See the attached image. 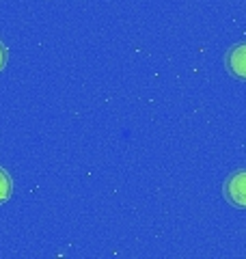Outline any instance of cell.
<instances>
[{
	"label": "cell",
	"instance_id": "cell-1",
	"mask_svg": "<svg viewBox=\"0 0 246 259\" xmlns=\"http://www.w3.org/2000/svg\"><path fill=\"white\" fill-rule=\"evenodd\" d=\"M225 197L235 207L246 209V168L229 175V180L225 182Z\"/></svg>",
	"mask_w": 246,
	"mask_h": 259
},
{
	"label": "cell",
	"instance_id": "cell-2",
	"mask_svg": "<svg viewBox=\"0 0 246 259\" xmlns=\"http://www.w3.org/2000/svg\"><path fill=\"white\" fill-rule=\"evenodd\" d=\"M227 69L237 80H246V44H237L227 52Z\"/></svg>",
	"mask_w": 246,
	"mask_h": 259
},
{
	"label": "cell",
	"instance_id": "cell-3",
	"mask_svg": "<svg viewBox=\"0 0 246 259\" xmlns=\"http://www.w3.org/2000/svg\"><path fill=\"white\" fill-rule=\"evenodd\" d=\"M11 197V177L7 175V171L0 168V203H5Z\"/></svg>",
	"mask_w": 246,
	"mask_h": 259
},
{
	"label": "cell",
	"instance_id": "cell-4",
	"mask_svg": "<svg viewBox=\"0 0 246 259\" xmlns=\"http://www.w3.org/2000/svg\"><path fill=\"white\" fill-rule=\"evenodd\" d=\"M5 63H7V48L0 44V69L5 67Z\"/></svg>",
	"mask_w": 246,
	"mask_h": 259
}]
</instances>
